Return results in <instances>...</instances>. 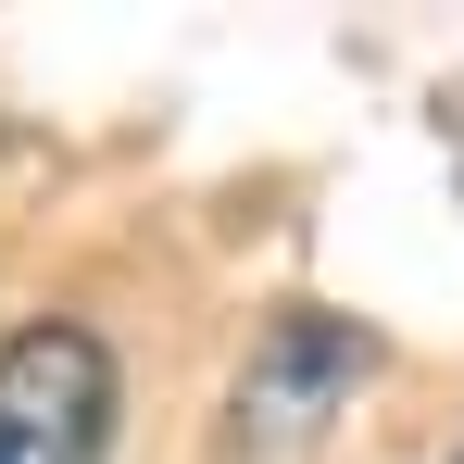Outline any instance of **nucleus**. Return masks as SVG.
Segmentation results:
<instances>
[{
  "mask_svg": "<svg viewBox=\"0 0 464 464\" xmlns=\"http://www.w3.org/2000/svg\"><path fill=\"white\" fill-rule=\"evenodd\" d=\"M377 377V339L352 326V314H276L264 339H251V364H238L227 389V440L238 464H302L339 414H352V389Z\"/></svg>",
  "mask_w": 464,
  "mask_h": 464,
  "instance_id": "obj_1",
  "label": "nucleus"
},
{
  "mask_svg": "<svg viewBox=\"0 0 464 464\" xmlns=\"http://www.w3.org/2000/svg\"><path fill=\"white\" fill-rule=\"evenodd\" d=\"M113 452V352L88 326H13L0 339V464H101Z\"/></svg>",
  "mask_w": 464,
  "mask_h": 464,
  "instance_id": "obj_2",
  "label": "nucleus"
},
{
  "mask_svg": "<svg viewBox=\"0 0 464 464\" xmlns=\"http://www.w3.org/2000/svg\"><path fill=\"white\" fill-rule=\"evenodd\" d=\"M452 464H464V452H452Z\"/></svg>",
  "mask_w": 464,
  "mask_h": 464,
  "instance_id": "obj_3",
  "label": "nucleus"
}]
</instances>
